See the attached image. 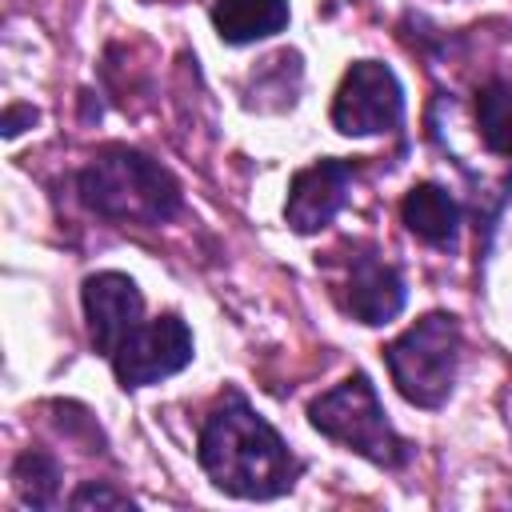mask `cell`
Wrapping results in <instances>:
<instances>
[{
	"label": "cell",
	"mask_w": 512,
	"mask_h": 512,
	"mask_svg": "<svg viewBox=\"0 0 512 512\" xmlns=\"http://www.w3.org/2000/svg\"><path fill=\"white\" fill-rule=\"evenodd\" d=\"M12 492L24 508L32 512H52L60 508V480H64V468L60 460L48 452V448H36L28 444L16 460H12Z\"/></svg>",
	"instance_id": "12"
},
{
	"label": "cell",
	"mask_w": 512,
	"mask_h": 512,
	"mask_svg": "<svg viewBox=\"0 0 512 512\" xmlns=\"http://www.w3.org/2000/svg\"><path fill=\"white\" fill-rule=\"evenodd\" d=\"M384 368L392 388L424 412H440L460 380V360H464V328L452 312L432 308L416 316L400 336H392L384 348Z\"/></svg>",
	"instance_id": "4"
},
{
	"label": "cell",
	"mask_w": 512,
	"mask_h": 512,
	"mask_svg": "<svg viewBox=\"0 0 512 512\" xmlns=\"http://www.w3.org/2000/svg\"><path fill=\"white\" fill-rule=\"evenodd\" d=\"M36 120H40V112H36L32 104H20V100H16V104H8V108H4V120H0L4 140H16V136H20V132H28Z\"/></svg>",
	"instance_id": "15"
},
{
	"label": "cell",
	"mask_w": 512,
	"mask_h": 512,
	"mask_svg": "<svg viewBox=\"0 0 512 512\" xmlns=\"http://www.w3.org/2000/svg\"><path fill=\"white\" fill-rule=\"evenodd\" d=\"M328 120L348 140L388 136L404 124V84L384 60H352L332 92Z\"/></svg>",
	"instance_id": "6"
},
{
	"label": "cell",
	"mask_w": 512,
	"mask_h": 512,
	"mask_svg": "<svg viewBox=\"0 0 512 512\" xmlns=\"http://www.w3.org/2000/svg\"><path fill=\"white\" fill-rule=\"evenodd\" d=\"M400 224L428 248L456 252L464 228V204L436 180H420L400 200Z\"/></svg>",
	"instance_id": "10"
},
{
	"label": "cell",
	"mask_w": 512,
	"mask_h": 512,
	"mask_svg": "<svg viewBox=\"0 0 512 512\" xmlns=\"http://www.w3.org/2000/svg\"><path fill=\"white\" fill-rule=\"evenodd\" d=\"M356 180V164L344 156H320L292 172L288 196H284V224L296 236L324 232L348 204Z\"/></svg>",
	"instance_id": "8"
},
{
	"label": "cell",
	"mask_w": 512,
	"mask_h": 512,
	"mask_svg": "<svg viewBox=\"0 0 512 512\" xmlns=\"http://www.w3.org/2000/svg\"><path fill=\"white\" fill-rule=\"evenodd\" d=\"M80 312H84L88 344L104 360L148 316L140 284L128 272H116V268H104V272L84 276V284H80Z\"/></svg>",
	"instance_id": "9"
},
{
	"label": "cell",
	"mask_w": 512,
	"mask_h": 512,
	"mask_svg": "<svg viewBox=\"0 0 512 512\" xmlns=\"http://www.w3.org/2000/svg\"><path fill=\"white\" fill-rule=\"evenodd\" d=\"M196 464L216 492L256 504L288 496L304 476L296 448L240 388H224L204 412L196 432Z\"/></svg>",
	"instance_id": "1"
},
{
	"label": "cell",
	"mask_w": 512,
	"mask_h": 512,
	"mask_svg": "<svg viewBox=\"0 0 512 512\" xmlns=\"http://www.w3.org/2000/svg\"><path fill=\"white\" fill-rule=\"evenodd\" d=\"M208 20L228 48H248L280 36L292 24L288 0H212Z\"/></svg>",
	"instance_id": "11"
},
{
	"label": "cell",
	"mask_w": 512,
	"mask_h": 512,
	"mask_svg": "<svg viewBox=\"0 0 512 512\" xmlns=\"http://www.w3.org/2000/svg\"><path fill=\"white\" fill-rule=\"evenodd\" d=\"M196 360V336L180 312L144 316L108 356V368L124 392L152 388Z\"/></svg>",
	"instance_id": "7"
},
{
	"label": "cell",
	"mask_w": 512,
	"mask_h": 512,
	"mask_svg": "<svg viewBox=\"0 0 512 512\" xmlns=\"http://www.w3.org/2000/svg\"><path fill=\"white\" fill-rule=\"evenodd\" d=\"M472 120L480 144L512 164V80L508 76H488L476 96H472Z\"/></svg>",
	"instance_id": "13"
},
{
	"label": "cell",
	"mask_w": 512,
	"mask_h": 512,
	"mask_svg": "<svg viewBox=\"0 0 512 512\" xmlns=\"http://www.w3.org/2000/svg\"><path fill=\"white\" fill-rule=\"evenodd\" d=\"M324 268L332 272V296L340 312L364 328L392 324L408 304L404 272L392 260H384L372 244L348 240L344 252H328Z\"/></svg>",
	"instance_id": "5"
},
{
	"label": "cell",
	"mask_w": 512,
	"mask_h": 512,
	"mask_svg": "<svg viewBox=\"0 0 512 512\" xmlns=\"http://www.w3.org/2000/svg\"><path fill=\"white\" fill-rule=\"evenodd\" d=\"M72 184H76V200L108 224L160 228L184 212V188L176 172L132 144L96 148L80 164Z\"/></svg>",
	"instance_id": "2"
},
{
	"label": "cell",
	"mask_w": 512,
	"mask_h": 512,
	"mask_svg": "<svg viewBox=\"0 0 512 512\" xmlns=\"http://www.w3.org/2000/svg\"><path fill=\"white\" fill-rule=\"evenodd\" d=\"M308 424L324 440L340 444L344 452H352V456H360V460H368L372 468H384V472H400L416 456L412 440H404L396 432V424L388 420L372 376L360 372V368L308 400Z\"/></svg>",
	"instance_id": "3"
},
{
	"label": "cell",
	"mask_w": 512,
	"mask_h": 512,
	"mask_svg": "<svg viewBox=\"0 0 512 512\" xmlns=\"http://www.w3.org/2000/svg\"><path fill=\"white\" fill-rule=\"evenodd\" d=\"M68 508H136V500L108 480H80L68 496Z\"/></svg>",
	"instance_id": "14"
}]
</instances>
